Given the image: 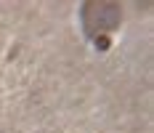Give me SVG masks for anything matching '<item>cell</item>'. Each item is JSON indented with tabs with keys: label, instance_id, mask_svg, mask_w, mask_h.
<instances>
[{
	"label": "cell",
	"instance_id": "6da1fadb",
	"mask_svg": "<svg viewBox=\"0 0 154 133\" xmlns=\"http://www.w3.org/2000/svg\"><path fill=\"white\" fill-rule=\"evenodd\" d=\"M122 21V8L109 0H91L82 8V27L91 37H106V32L117 30Z\"/></svg>",
	"mask_w": 154,
	"mask_h": 133
}]
</instances>
